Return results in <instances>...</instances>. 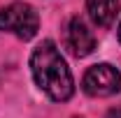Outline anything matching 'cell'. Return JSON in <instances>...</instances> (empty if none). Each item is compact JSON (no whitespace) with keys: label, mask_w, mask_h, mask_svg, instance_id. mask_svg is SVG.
I'll return each instance as SVG.
<instances>
[{"label":"cell","mask_w":121,"mask_h":118,"mask_svg":"<svg viewBox=\"0 0 121 118\" xmlns=\"http://www.w3.org/2000/svg\"><path fill=\"white\" fill-rule=\"evenodd\" d=\"M65 46H68V51L77 56V58H84V56H89L91 51L95 49V37H93V32L86 28V23L75 16L70 23H68V32H65Z\"/></svg>","instance_id":"4"},{"label":"cell","mask_w":121,"mask_h":118,"mask_svg":"<svg viewBox=\"0 0 121 118\" xmlns=\"http://www.w3.org/2000/svg\"><path fill=\"white\" fill-rule=\"evenodd\" d=\"M86 9H89L93 23H98L100 28H107L117 19L119 0H86Z\"/></svg>","instance_id":"5"},{"label":"cell","mask_w":121,"mask_h":118,"mask_svg":"<svg viewBox=\"0 0 121 118\" xmlns=\"http://www.w3.org/2000/svg\"><path fill=\"white\" fill-rule=\"evenodd\" d=\"M30 70L35 76V83L44 90L47 95L56 102L70 100L75 83H72V74L70 67L65 65V60L60 56V51L51 39H44L30 56Z\"/></svg>","instance_id":"1"},{"label":"cell","mask_w":121,"mask_h":118,"mask_svg":"<svg viewBox=\"0 0 121 118\" xmlns=\"http://www.w3.org/2000/svg\"><path fill=\"white\" fill-rule=\"evenodd\" d=\"M40 28L37 12L26 2H12L0 9V30L12 32L19 39H33Z\"/></svg>","instance_id":"2"},{"label":"cell","mask_w":121,"mask_h":118,"mask_svg":"<svg viewBox=\"0 0 121 118\" xmlns=\"http://www.w3.org/2000/svg\"><path fill=\"white\" fill-rule=\"evenodd\" d=\"M119 42H121V23H119Z\"/></svg>","instance_id":"6"},{"label":"cell","mask_w":121,"mask_h":118,"mask_svg":"<svg viewBox=\"0 0 121 118\" xmlns=\"http://www.w3.org/2000/svg\"><path fill=\"white\" fill-rule=\"evenodd\" d=\"M84 90L91 97H109L121 90V74L112 65H93L84 74Z\"/></svg>","instance_id":"3"}]
</instances>
